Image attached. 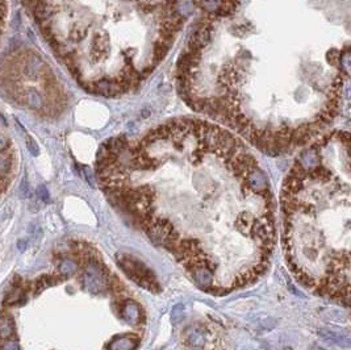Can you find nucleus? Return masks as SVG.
Returning a JSON list of instances; mask_svg holds the SVG:
<instances>
[{"label": "nucleus", "mask_w": 351, "mask_h": 350, "mask_svg": "<svg viewBox=\"0 0 351 350\" xmlns=\"http://www.w3.org/2000/svg\"><path fill=\"white\" fill-rule=\"evenodd\" d=\"M175 170L141 143L116 137L97 154V177L113 204L147 234L191 204L159 245L194 283L222 295L268 269L275 227L267 175L242 142L199 120H177L144 136Z\"/></svg>", "instance_id": "nucleus-1"}, {"label": "nucleus", "mask_w": 351, "mask_h": 350, "mask_svg": "<svg viewBox=\"0 0 351 350\" xmlns=\"http://www.w3.org/2000/svg\"><path fill=\"white\" fill-rule=\"evenodd\" d=\"M291 270L316 293L348 303L350 182L330 170L318 143L291 169L281 195Z\"/></svg>", "instance_id": "nucleus-2"}, {"label": "nucleus", "mask_w": 351, "mask_h": 350, "mask_svg": "<svg viewBox=\"0 0 351 350\" xmlns=\"http://www.w3.org/2000/svg\"><path fill=\"white\" fill-rule=\"evenodd\" d=\"M117 262L136 283L153 292L159 291V284L154 277V274L140 260L129 254H117Z\"/></svg>", "instance_id": "nucleus-3"}, {"label": "nucleus", "mask_w": 351, "mask_h": 350, "mask_svg": "<svg viewBox=\"0 0 351 350\" xmlns=\"http://www.w3.org/2000/svg\"><path fill=\"white\" fill-rule=\"evenodd\" d=\"M318 336L321 337L322 340L334 343L337 346L344 347V349H348L351 346V338L348 334L339 333V332H334L330 329H320Z\"/></svg>", "instance_id": "nucleus-4"}, {"label": "nucleus", "mask_w": 351, "mask_h": 350, "mask_svg": "<svg viewBox=\"0 0 351 350\" xmlns=\"http://www.w3.org/2000/svg\"><path fill=\"white\" fill-rule=\"evenodd\" d=\"M138 340L137 336H133V334H125V336L116 337L113 340L108 343V350H134L138 346Z\"/></svg>", "instance_id": "nucleus-5"}, {"label": "nucleus", "mask_w": 351, "mask_h": 350, "mask_svg": "<svg viewBox=\"0 0 351 350\" xmlns=\"http://www.w3.org/2000/svg\"><path fill=\"white\" fill-rule=\"evenodd\" d=\"M121 317L131 324H137L141 321V310L137 303H134L133 300H125L121 304L120 308Z\"/></svg>", "instance_id": "nucleus-6"}, {"label": "nucleus", "mask_w": 351, "mask_h": 350, "mask_svg": "<svg viewBox=\"0 0 351 350\" xmlns=\"http://www.w3.org/2000/svg\"><path fill=\"white\" fill-rule=\"evenodd\" d=\"M184 341L188 346L195 347V349H201L204 347L205 343V333L203 328H188L184 333Z\"/></svg>", "instance_id": "nucleus-7"}, {"label": "nucleus", "mask_w": 351, "mask_h": 350, "mask_svg": "<svg viewBox=\"0 0 351 350\" xmlns=\"http://www.w3.org/2000/svg\"><path fill=\"white\" fill-rule=\"evenodd\" d=\"M15 334L14 319L10 315L0 316V341H6Z\"/></svg>", "instance_id": "nucleus-8"}, {"label": "nucleus", "mask_w": 351, "mask_h": 350, "mask_svg": "<svg viewBox=\"0 0 351 350\" xmlns=\"http://www.w3.org/2000/svg\"><path fill=\"white\" fill-rule=\"evenodd\" d=\"M23 297H25V293H24L23 288H21V284H20V286L14 287V290L11 291L10 295L6 297V300H4V306H7V307H12V306L21 304V299H23Z\"/></svg>", "instance_id": "nucleus-9"}, {"label": "nucleus", "mask_w": 351, "mask_h": 350, "mask_svg": "<svg viewBox=\"0 0 351 350\" xmlns=\"http://www.w3.org/2000/svg\"><path fill=\"white\" fill-rule=\"evenodd\" d=\"M58 270H60L61 275L70 277V275H73V274L78 270V265L77 262L71 260V258H65L60 264V266H58Z\"/></svg>", "instance_id": "nucleus-10"}, {"label": "nucleus", "mask_w": 351, "mask_h": 350, "mask_svg": "<svg viewBox=\"0 0 351 350\" xmlns=\"http://www.w3.org/2000/svg\"><path fill=\"white\" fill-rule=\"evenodd\" d=\"M184 317H186L184 306L183 304H177L172 308V311H171V323L174 324V325H178V324H181L184 320Z\"/></svg>", "instance_id": "nucleus-11"}, {"label": "nucleus", "mask_w": 351, "mask_h": 350, "mask_svg": "<svg viewBox=\"0 0 351 350\" xmlns=\"http://www.w3.org/2000/svg\"><path fill=\"white\" fill-rule=\"evenodd\" d=\"M51 284H54V280L51 277H47V275L40 277L38 279L36 280V283H34V293H36V295H38L40 292H42L44 290H46L47 287H50Z\"/></svg>", "instance_id": "nucleus-12"}, {"label": "nucleus", "mask_w": 351, "mask_h": 350, "mask_svg": "<svg viewBox=\"0 0 351 350\" xmlns=\"http://www.w3.org/2000/svg\"><path fill=\"white\" fill-rule=\"evenodd\" d=\"M12 170V160L10 157L0 156V178H8Z\"/></svg>", "instance_id": "nucleus-13"}, {"label": "nucleus", "mask_w": 351, "mask_h": 350, "mask_svg": "<svg viewBox=\"0 0 351 350\" xmlns=\"http://www.w3.org/2000/svg\"><path fill=\"white\" fill-rule=\"evenodd\" d=\"M2 350H20V345L14 337H11L8 340L2 341Z\"/></svg>", "instance_id": "nucleus-14"}, {"label": "nucleus", "mask_w": 351, "mask_h": 350, "mask_svg": "<svg viewBox=\"0 0 351 350\" xmlns=\"http://www.w3.org/2000/svg\"><path fill=\"white\" fill-rule=\"evenodd\" d=\"M37 195L40 196V199L42 202H49V192H47L46 187L45 186H40L37 188Z\"/></svg>", "instance_id": "nucleus-15"}, {"label": "nucleus", "mask_w": 351, "mask_h": 350, "mask_svg": "<svg viewBox=\"0 0 351 350\" xmlns=\"http://www.w3.org/2000/svg\"><path fill=\"white\" fill-rule=\"evenodd\" d=\"M27 142H28V147H29L30 152H32L34 156H37V154H38V147H37L36 142H34L33 140H30V137H27Z\"/></svg>", "instance_id": "nucleus-16"}, {"label": "nucleus", "mask_w": 351, "mask_h": 350, "mask_svg": "<svg viewBox=\"0 0 351 350\" xmlns=\"http://www.w3.org/2000/svg\"><path fill=\"white\" fill-rule=\"evenodd\" d=\"M10 145H11V142L8 138H6V137H3V136H0V152H3V150L8 149V147H10Z\"/></svg>", "instance_id": "nucleus-17"}, {"label": "nucleus", "mask_w": 351, "mask_h": 350, "mask_svg": "<svg viewBox=\"0 0 351 350\" xmlns=\"http://www.w3.org/2000/svg\"><path fill=\"white\" fill-rule=\"evenodd\" d=\"M312 350H326V349H324V347L317 346V345H315V346H312Z\"/></svg>", "instance_id": "nucleus-18"}]
</instances>
